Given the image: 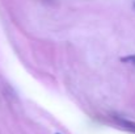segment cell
Segmentation results:
<instances>
[{"label": "cell", "mask_w": 135, "mask_h": 134, "mask_svg": "<svg viewBox=\"0 0 135 134\" xmlns=\"http://www.w3.org/2000/svg\"><path fill=\"white\" fill-rule=\"evenodd\" d=\"M115 122L119 124L122 128H125V129H127V130H130V132L135 133V122H133V121H129V120H123V118H118V117H115Z\"/></svg>", "instance_id": "cell-1"}, {"label": "cell", "mask_w": 135, "mask_h": 134, "mask_svg": "<svg viewBox=\"0 0 135 134\" xmlns=\"http://www.w3.org/2000/svg\"><path fill=\"white\" fill-rule=\"evenodd\" d=\"M122 62H130V63H135V55H130V57H125L121 59Z\"/></svg>", "instance_id": "cell-2"}, {"label": "cell", "mask_w": 135, "mask_h": 134, "mask_svg": "<svg viewBox=\"0 0 135 134\" xmlns=\"http://www.w3.org/2000/svg\"><path fill=\"white\" fill-rule=\"evenodd\" d=\"M134 8H135V3H134Z\"/></svg>", "instance_id": "cell-3"}]
</instances>
